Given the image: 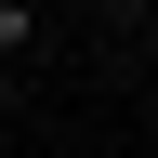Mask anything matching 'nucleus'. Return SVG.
Masks as SVG:
<instances>
[{"instance_id": "nucleus-1", "label": "nucleus", "mask_w": 158, "mask_h": 158, "mask_svg": "<svg viewBox=\"0 0 158 158\" xmlns=\"http://www.w3.org/2000/svg\"><path fill=\"white\" fill-rule=\"evenodd\" d=\"M27 40H40V13H27V0H0V66H13Z\"/></svg>"}]
</instances>
